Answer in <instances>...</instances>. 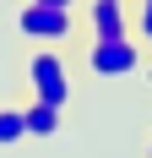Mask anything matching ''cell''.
<instances>
[{"instance_id":"1","label":"cell","mask_w":152,"mask_h":158,"mask_svg":"<svg viewBox=\"0 0 152 158\" xmlns=\"http://www.w3.org/2000/svg\"><path fill=\"white\" fill-rule=\"evenodd\" d=\"M27 87H33L38 104L65 109V98H71V77H65V55H60V49H33V60H27Z\"/></svg>"},{"instance_id":"2","label":"cell","mask_w":152,"mask_h":158,"mask_svg":"<svg viewBox=\"0 0 152 158\" xmlns=\"http://www.w3.org/2000/svg\"><path fill=\"white\" fill-rule=\"evenodd\" d=\"M16 33L33 38V44H65V38L76 33V11H54V6L27 0V6L16 11Z\"/></svg>"},{"instance_id":"8","label":"cell","mask_w":152,"mask_h":158,"mask_svg":"<svg viewBox=\"0 0 152 158\" xmlns=\"http://www.w3.org/2000/svg\"><path fill=\"white\" fill-rule=\"evenodd\" d=\"M38 6H54V11H76L82 0H38Z\"/></svg>"},{"instance_id":"5","label":"cell","mask_w":152,"mask_h":158,"mask_svg":"<svg viewBox=\"0 0 152 158\" xmlns=\"http://www.w3.org/2000/svg\"><path fill=\"white\" fill-rule=\"evenodd\" d=\"M22 126H27V136H54V131H60V109L33 98L27 109H22Z\"/></svg>"},{"instance_id":"3","label":"cell","mask_w":152,"mask_h":158,"mask_svg":"<svg viewBox=\"0 0 152 158\" xmlns=\"http://www.w3.org/2000/svg\"><path fill=\"white\" fill-rule=\"evenodd\" d=\"M87 71L92 77H136L141 71V44L125 38H92L87 44Z\"/></svg>"},{"instance_id":"6","label":"cell","mask_w":152,"mask_h":158,"mask_svg":"<svg viewBox=\"0 0 152 158\" xmlns=\"http://www.w3.org/2000/svg\"><path fill=\"white\" fill-rule=\"evenodd\" d=\"M27 136V126H22V109H0V147H16Z\"/></svg>"},{"instance_id":"7","label":"cell","mask_w":152,"mask_h":158,"mask_svg":"<svg viewBox=\"0 0 152 158\" xmlns=\"http://www.w3.org/2000/svg\"><path fill=\"white\" fill-rule=\"evenodd\" d=\"M136 38L152 44V0H136Z\"/></svg>"},{"instance_id":"4","label":"cell","mask_w":152,"mask_h":158,"mask_svg":"<svg viewBox=\"0 0 152 158\" xmlns=\"http://www.w3.org/2000/svg\"><path fill=\"white\" fill-rule=\"evenodd\" d=\"M87 27H92V38H125L130 33L125 0H87Z\"/></svg>"}]
</instances>
